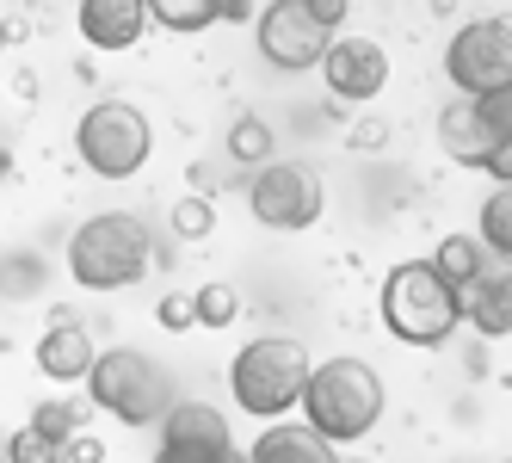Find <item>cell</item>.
I'll use <instances>...</instances> for the list:
<instances>
[{
  "instance_id": "cell-19",
  "label": "cell",
  "mask_w": 512,
  "mask_h": 463,
  "mask_svg": "<svg viewBox=\"0 0 512 463\" xmlns=\"http://www.w3.org/2000/svg\"><path fill=\"white\" fill-rule=\"evenodd\" d=\"M475 105H482V118H488V130H494V161H488V173H494L500 186H512V87L475 99Z\"/></svg>"
},
{
  "instance_id": "cell-12",
  "label": "cell",
  "mask_w": 512,
  "mask_h": 463,
  "mask_svg": "<svg viewBox=\"0 0 512 463\" xmlns=\"http://www.w3.org/2000/svg\"><path fill=\"white\" fill-rule=\"evenodd\" d=\"M438 149H445L457 167H482L488 173V161H494V130L482 118V105L463 99V93L438 105Z\"/></svg>"
},
{
  "instance_id": "cell-14",
  "label": "cell",
  "mask_w": 512,
  "mask_h": 463,
  "mask_svg": "<svg viewBox=\"0 0 512 463\" xmlns=\"http://www.w3.org/2000/svg\"><path fill=\"white\" fill-rule=\"evenodd\" d=\"M457 297H463V322H469L475 334H488V340L512 334V260L488 266L475 284H463Z\"/></svg>"
},
{
  "instance_id": "cell-30",
  "label": "cell",
  "mask_w": 512,
  "mask_h": 463,
  "mask_svg": "<svg viewBox=\"0 0 512 463\" xmlns=\"http://www.w3.org/2000/svg\"><path fill=\"white\" fill-rule=\"evenodd\" d=\"M309 13H315V25L340 31V25H346V13H352V0H309Z\"/></svg>"
},
{
  "instance_id": "cell-26",
  "label": "cell",
  "mask_w": 512,
  "mask_h": 463,
  "mask_svg": "<svg viewBox=\"0 0 512 463\" xmlns=\"http://www.w3.org/2000/svg\"><path fill=\"white\" fill-rule=\"evenodd\" d=\"M44 291V260L38 254H7L0 260V297H38Z\"/></svg>"
},
{
  "instance_id": "cell-21",
  "label": "cell",
  "mask_w": 512,
  "mask_h": 463,
  "mask_svg": "<svg viewBox=\"0 0 512 463\" xmlns=\"http://www.w3.org/2000/svg\"><path fill=\"white\" fill-rule=\"evenodd\" d=\"M87 408L93 402H75V396H56V402H38L31 408V426H38V433H50V439H75V433H87Z\"/></svg>"
},
{
  "instance_id": "cell-29",
  "label": "cell",
  "mask_w": 512,
  "mask_h": 463,
  "mask_svg": "<svg viewBox=\"0 0 512 463\" xmlns=\"http://www.w3.org/2000/svg\"><path fill=\"white\" fill-rule=\"evenodd\" d=\"M62 463H105V439H93V433H75L62 445Z\"/></svg>"
},
{
  "instance_id": "cell-6",
  "label": "cell",
  "mask_w": 512,
  "mask_h": 463,
  "mask_svg": "<svg viewBox=\"0 0 512 463\" xmlns=\"http://www.w3.org/2000/svg\"><path fill=\"white\" fill-rule=\"evenodd\" d=\"M75 155L87 161V173H99V180H130V173L149 167L155 130L130 99H99L75 124Z\"/></svg>"
},
{
  "instance_id": "cell-4",
  "label": "cell",
  "mask_w": 512,
  "mask_h": 463,
  "mask_svg": "<svg viewBox=\"0 0 512 463\" xmlns=\"http://www.w3.org/2000/svg\"><path fill=\"white\" fill-rule=\"evenodd\" d=\"M309 352L303 340H290V334H260V340H247L235 352V365H229V396L241 414L253 420H284L290 408H303V383H309Z\"/></svg>"
},
{
  "instance_id": "cell-11",
  "label": "cell",
  "mask_w": 512,
  "mask_h": 463,
  "mask_svg": "<svg viewBox=\"0 0 512 463\" xmlns=\"http://www.w3.org/2000/svg\"><path fill=\"white\" fill-rule=\"evenodd\" d=\"M81 38L105 56H124L142 44V25H149V0H81Z\"/></svg>"
},
{
  "instance_id": "cell-31",
  "label": "cell",
  "mask_w": 512,
  "mask_h": 463,
  "mask_svg": "<svg viewBox=\"0 0 512 463\" xmlns=\"http://www.w3.org/2000/svg\"><path fill=\"white\" fill-rule=\"evenodd\" d=\"M223 19H253V0H223Z\"/></svg>"
},
{
  "instance_id": "cell-17",
  "label": "cell",
  "mask_w": 512,
  "mask_h": 463,
  "mask_svg": "<svg viewBox=\"0 0 512 463\" xmlns=\"http://www.w3.org/2000/svg\"><path fill=\"white\" fill-rule=\"evenodd\" d=\"M161 439H229V414L210 402H173L161 420Z\"/></svg>"
},
{
  "instance_id": "cell-22",
  "label": "cell",
  "mask_w": 512,
  "mask_h": 463,
  "mask_svg": "<svg viewBox=\"0 0 512 463\" xmlns=\"http://www.w3.org/2000/svg\"><path fill=\"white\" fill-rule=\"evenodd\" d=\"M475 235L488 241V254H494V260H512V186L488 192V204H482V223H475Z\"/></svg>"
},
{
  "instance_id": "cell-34",
  "label": "cell",
  "mask_w": 512,
  "mask_h": 463,
  "mask_svg": "<svg viewBox=\"0 0 512 463\" xmlns=\"http://www.w3.org/2000/svg\"><path fill=\"white\" fill-rule=\"evenodd\" d=\"M260 7H272V0H260Z\"/></svg>"
},
{
  "instance_id": "cell-2",
  "label": "cell",
  "mask_w": 512,
  "mask_h": 463,
  "mask_svg": "<svg viewBox=\"0 0 512 463\" xmlns=\"http://www.w3.org/2000/svg\"><path fill=\"white\" fill-rule=\"evenodd\" d=\"M383 328L401 346H445L463 328V297L432 260H401L383 278Z\"/></svg>"
},
{
  "instance_id": "cell-1",
  "label": "cell",
  "mask_w": 512,
  "mask_h": 463,
  "mask_svg": "<svg viewBox=\"0 0 512 463\" xmlns=\"http://www.w3.org/2000/svg\"><path fill=\"white\" fill-rule=\"evenodd\" d=\"M383 408H389V389L377 365H364V359H321L303 383V420L334 445L364 439L383 420Z\"/></svg>"
},
{
  "instance_id": "cell-9",
  "label": "cell",
  "mask_w": 512,
  "mask_h": 463,
  "mask_svg": "<svg viewBox=\"0 0 512 463\" xmlns=\"http://www.w3.org/2000/svg\"><path fill=\"white\" fill-rule=\"evenodd\" d=\"M253 44H260V56L272 68L303 75V68H321L327 44H334V31L315 25L309 0H272V7H260V19H253Z\"/></svg>"
},
{
  "instance_id": "cell-3",
  "label": "cell",
  "mask_w": 512,
  "mask_h": 463,
  "mask_svg": "<svg viewBox=\"0 0 512 463\" xmlns=\"http://www.w3.org/2000/svg\"><path fill=\"white\" fill-rule=\"evenodd\" d=\"M149 260H155V235L130 210H99L68 241V278L81 291H124L149 272Z\"/></svg>"
},
{
  "instance_id": "cell-7",
  "label": "cell",
  "mask_w": 512,
  "mask_h": 463,
  "mask_svg": "<svg viewBox=\"0 0 512 463\" xmlns=\"http://www.w3.org/2000/svg\"><path fill=\"white\" fill-rule=\"evenodd\" d=\"M445 81L463 99H488L512 87V19H469L445 44Z\"/></svg>"
},
{
  "instance_id": "cell-25",
  "label": "cell",
  "mask_w": 512,
  "mask_h": 463,
  "mask_svg": "<svg viewBox=\"0 0 512 463\" xmlns=\"http://www.w3.org/2000/svg\"><path fill=\"white\" fill-rule=\"evenodd\" d=\"M192 309H198V328H229L241 315V297H235V284H198Z\"/></svg>"
},
{
  "instance_id": "cell-10",
  "label": "cell",
  "mask_w": 512,
  "mask_h": 463,
  "mask_svg": "<svg viewBox=\"0 0 512 463\" xmlns=\"http://www.w3.org/2000/svg\"><path fill=\"white\" fill-rule=\"evenodd\" d=\"M321 81L340 105H371L389 87V50L377 38H334L321 56Z\"/></svg>"
},
{
  "instance_id": "cell-24",
  "label": "cell",
  "mask_w": 512,
  "mask_h": 463,
  "mask_svg": "<svg viewBox=\"0 0 512 463\" xmlns=\"http://www.w3.org/2000/svg\"><path fill=\"white\" fill-rule=\"evenodd\" d=\"M167 229H173V235H186V241H204V235H216V204H210L204 192L179 198V204L167 210Z\"/></svg>"
},
{
  "instance_id": "cell-15",
  "label": "cell",
  "mask_w": 512,
  "mask_h": 463,
  "mask_svg": "<svg viewBox=\"0 0 512 463\" xmlns=\"http://www.w3.org/2000/svg\"><path fill=\"white\" fill-rule=\"evenodd\" d=\"M247 463H340V457H334V439H321L309 420H272L253 439Z\"/></svg>"
},
{
  "instance_id": "cell-27",
  "label": "cell",
  "mask_w": 512,
  "mask_h": 463,
  "mask_svg": "<svg viewBox=\"0 0 512 463\" xmlns=\"http://www.w3.org/2000/svg\"><path fill=\"white\" fill-rule=\"evenodd\" d=\"M7 463H62V439H50V433H38V426H19V433L7 439Z\"/></svg>"
},
{
  "instance_id": "cell-32",
  "label": "cell",
  "mask_w": 512,
  "mask_h": 463,
  "mask_svg": "<svg viewBox=\"0 0 512 463\" xmlns=\"http://www.w3.org/2000/svg\"><path fill=\"white\" fill-rule=\"evenodd\" d=\"M0 50H7V25H0Z\"/></svg>"
},
{
  "instance_id": "cell-35",
  "label": "cell",
  "mask_w": 512,
  "mask_h": 463,
  "mask_svg": "<svg viewBox=\"0 0 512 463\" xmlns=\"http://www.w3.org/2000/svg\"><path fill=\"white\" fill-rule=\"evenodd\" d=\"M340 463H346V457H340Z\"/></svg>"
},
{
  "instance_id": "cell-8",
  "label": "cell",
  "mask_w": 512,
  "mask_h": 463,
  "mask_svg": "<svg viewBox=\"0 0 512 463\" xmlns=\"http://www.w3.org/2000/svg\"><path fill=\"white\" fill-rule=\"evenodd\" d=\"M247 210H253V223L297 235V229H315L321 223L327 192H321V180H315L309 167H297V161H266V167H253V180H247Z\"/></svg>"
},
{
  "instance_id": "cell-23",
  "label": "cell",
  "mask_w": 512,
  "mask_h": 463,
  "mask_svg": "<svg viewBox=\"0 0 512 463\" xmlns=\"http://www.w3.org/2000/svg\"><path fill=\"white\" fill-rule=\"evenodd\" d=\"M272 142H278L272 124H266V118H253V112L229 124V155H235L241 167H266V161H272Z\"/></svg>"
},
{
  "instance_id": "cell-5",
  "label": "cell",
  "mask_w": 512,
  "mask_h": 463,
  "mask_svg": "<svg viewBox=\"0 0 512 463\" xmlns=\"http://www.w3.org/2000/svg\"><path fill=\"white\" fill-rule=\"evenodd\" d=\"M87 402L118 414L124 426H161L179 396H173V377L142 346H112V352H99V365L87 371Z\"/></svg>"
},
{
  "instance_id": "cell-16",
  "label": "cell",
  "mask_w": 512,
  "mask_h": 463,
  "mask_svg": "<svg viewBox=\"0 0 512 463\" xmlns=\"http://www.w3.org/2000/svg\"><path fill=\"white\" fill-rule=\"evenodd\" d=\"M432 266L463 291V284H475V278L494 266V254H488V241H482V235H445V241H438V254H432Z\"/></svg>"
},
{
  "instance_id": "cell-33",
  "label": "cell",
  "mask_w": 512,
  "mask_h": 463,
  "mask_svg": "<svg viewBox=\"0 0 512 463\" xmlns=\"http://www.w3.org/2000/svg\"><path fill=\"white\" fill-rule=\"evenodd\" d=\"M0 463H7V445H0Z\"/></svg>"
},
{
  "instance_id": "cell-18",
  "label": "cell",
  "mask_w": 512,
  "mask_h": 463,
  "mask_svg": "<svg viewBox=\"0 0 512 463\" xmlns=\"http://www.w3.org/2000/svg\"><path fill=\"white\" fill-rule=\"evenodd\" d=\"M149 19L173 38H192V31H210L223 19V0H149Z\"/></svg>"
},
{
  "instance_id": "cell-20",
  "label": "cell",
  "mask_w": 512,
  "mask_h": 463,
  "mask_svg": "<svg viewBox=\"0 0 512 463\" xmlns=\"http://www.w3.org/2000/svg\"><path fill=\"white\" fill-rule=\"evenodd\" d=\"M155 463H247V451L235 439H161Z\"/></svg>"
},
{
  "instance_id": "cell-28",
  "label": "cell",
  "mask_w": 512,
  "mask_h": 463,
  "mask_svg": "<svg viewBox=\"0 0 512 463\" xmlns=\"http://www.w3.org/2000/svg\"><path fill=\"white\" fill-rule=\"evenodd\" d=\"M155 322H161L167 334H186V328H198V309H192V297H179V291H167V297L155 303Z\"/></svg>"
},
{
  "instance_id": "cell-13",
  "label": "cell",
  "mask_w": 512,
  "mask_h": 463,
  "mask_svg": "<svg viewBox=\"0 0 512 463\" xmlns=\"http://www.w3.org/2000/svg\"><path fill=\"white\" fill-rule=\"evenodd\" d=\"M93 365H99V346H93V334L75 322V315H56V322L38 334V371L50 383H87Z\"/></svg>"
}]
</instances>
